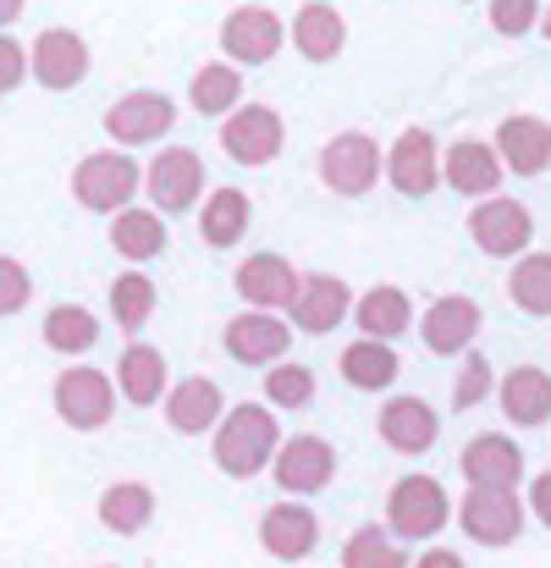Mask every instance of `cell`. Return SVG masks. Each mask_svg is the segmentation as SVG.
Segmentation results:
<instances>
[{"label":"cell","mask_w":551,"mask_h":568,"mask_svg":"<svg viewBox=\"0 0 551 568\" xmlns=\"http://www.w3.org/2000/svg\"><path fill=\"white\" fill-rule=\"evenodd\" d=\"M282 447V425L265 403H237L221 414V425L210 430V453H215V469L232 475V480H259L271 469Z\"/></svg>","instance_id":"1"},{"label":"cell","mask_w":551,"mask_h":568,"mask_svg":"<svg viewBox=\"0 0 551 568\" xmlns=\"http://www.w3.org/2000/svg\"><path fill=\"white\" fill-rule=\"evenodd\" d=\"M452 525V497L436 475H402L386 497V536L391 541H436Z\"/></svg>","instance_id":"2"},{"label":"cell","mask_w":551,"mask_h":568,"mask_svg":"<svg viewBox=\"0 0 551 568\" xmlns=\"http://www.w3.org/2000/svg\"><path fill=\"white\" fill-rule=\"evenodd\" d=\"M144 189V166L127 150H94L72 166V199L94 215H116L133 204V193Z\"/></svg>","instance_id":"3"},{"label":"cell","mask_w":551,"mask_h":568,"mask_svg":"<svg viewBox=\"0 0 551 568\" xmlns=\"http://www.w3.org/2000/svg\"><path fill=\"white\" fill-rule=\"evenodd\" d=\"M469 237L480 254L491 260H519L530 254V237H535V215L524 199H508V193H491L469 210Z\"/></svg>","instance_id":"4"},{"label":"cell","mask_w":551,"mask_h":568,"mask_svg":"<svg viewBox=\"0 0 551 568\" xmlns=\"http://www.w3.org/2000/svg\"><path fill=\"white\" fill-rule=\"evenodd\" d=\"M282 144H287V122H282L276 105H254L248 100V105L221 116V150L237 166H271L282 155Z\"/></svg>","instance_id":"5"},{"label":"cell","mask_w":551,"mask_h":568,"mask_svg":"<svg viewBox=\"0 0 551 568\" xmlns=\"http://www.w3.org/2000/svg\"><path fill=\"white\" fill-rule=\"evenodd\" d=\"M50 403H55L61 425H72V430H105L111 414H116V386H111L105 371H94V365H72V371L55 376Z\"/></svg>","instance_id":"6"},{"label":"cell","mask_w":551,"mask_h":568,"mask_svg":"<svg viewBox=\"0 0 551 568\" xmlns=\"http://www.w3.org/2000/svg\"><path fill=\"white\" fill-rule=\"evenodd\" d=\"M271 475H276L282 497H315V491H326L337 480V447L326 436H315V430L287 436L276 447V458H271Z\"/></svg>","instance_id":"7"},{"label":"cell","mask_w":551,"mask_h":568,"mask_svg":"<svg viewBox=\"0 0 551 568\" xmlns=\"http://www.w3.org/2000/svg\"><path fill=\"white\" fill-rule=\"evenodd\" d=\"M524 497L519 491H486V486H469L463 503H458V525L469 541L480 547H513L524 536Z\"/></svg>","instance_id":"8"},{"label":"cell","mask_w":551,"mask_h":568,"mask_svg":"<svg viewBox=\"0 0 551 568\" xmlns=\"http://www.w3.org/2000/svg\"><path fill=\"white\" fill-rule=\"evenodd\" d=\"M282 39H287V22L271 6H237L221 22V55H226V67H265V61H276Z\"/></svg>","instance_id":"9"},{"label":"cell","mask_w":551,"mask_h":568,"mask_svg":"<svg viewBox=\"0 0 551 568\" xmlns=\"http://www.w3.org/2000/svg\"><path fill=\"white\" fill-rule=\"evenodd\" d=\"M198 189H204V161H198V150H187V144H172V150H161L150 166H144V189L155 204V215H183L198 204Z\"/></svg>","instance_id":"10"},{"label":"cell","mask_w":551,"mask_h":568,"mask_svg":"<svg viewBox=\"0 0 551 568\" xmlns=\"http://www.w3.org/2000/svg\"><path fill=\"white\" fill-rule=\"evenodd\" d=\"M375 178H380V144L359 133V128H348V133H337L326 150H320V183L331 193H343V199H365L375 189Z\"/></svg>","instance_id":"11"},{"label":"cell","mask_w":551,"mask_h":568,"mask_svg":"<svg viewBox=\"0 0 551 568\" xmlns=\"http://www.w3.org/2000/svg\"><path fill=\"white\" fill-rule=\"evenodd\" d=\"M177 128V100L161 89H133L105 111V133L111 144H155Z\"/></svg>","instance_id":"12"},{"label":"cell","mask_w":551,"mask_h":568,"mask_svg":"<svg viewBox=\"0 0 551 568\" xmlns=\"http://www.w3.org/2000/svg\"><path fill=\"white\" fill-rule=\"evenodd\" d=\"M348 310H354V287H348L343 276H331V271H304V276H298V293H293V304H287L293 326L309 332V337L337 332V326L348 321Z\"/></svg>","instance_id":"13"},{"label":"cell","mask_w":551,"mask_h":568,"mask_svg":"<svg viewBox=\"0 0 551 568\" xmlns=\"http://www.w3.org/2000/svg\"><path fill=\"white\" fill-rule=\"evenodd\" d=\"M28 78H39L50 94H67L89 78V44L72 28H44L28 44Z\"/></svg>","instance_id":"14"},{"label":"cell","mask_w":551,"mask_h":568,"mask_svg":"<svg viewBox=\"0 0 551 568\" xmlns=\"http://www.w3.org/2000/svg\"><path fill=\"white\" fill-rule=\"evenodd\" d=\"M458 464H463V480L469 486H486V491H519V480H524V447L513 436H502V430L469 436V447L458 453Z\"/></svg>","instance_id":"15"},{"label":"cell","mask_w":551,"mask_h":568,"mask_svg":"<svg viewBox=\"0 0 551 568\" xmlns=\"http://www.w3.org/2000/svg\"><path fill=\"white\" fill-rule=\"evenodd\" d=\"M298 276H304V271H298L293 260H282V254L259 248V254H248V260L232 271V287H237V298H243V304H254V310L276 315V310H287V304H293Z\"/></svg>","instance_id":"16"},{"label":"cell","mask_w":551,"mask_h":568,"mask_svg":"<svg viewBox=\"0 0 551 568\" xmlns=\"http://www.w3.org/2000/svg\"><path fill=\"white\" fill-rule=\"evenodd\" d=\"M221 348H226L237 365H259V371H271V365L287 359V348H293V326L276 321V315H265V310H248V315L226 321Z\"/></svg>","instance_id":"17"},{"label":"cell","mask_w":551,"mask_h":568,"mask_svg":"<svg viewBox=\"0 0 551 568\" xmlns=\"http://www.w3.org/2000/svg\"><path fill=\"white\" fill-rule=\"evenodd\" d=\"M419 337H425V348L441 354V359L469 354L475 337H480V304L463 298V293H441V298L419 315Z\"/></svg>","instance_id":"18"},{"label":"cell","mask_w":551,"mask_h":568,"mask_svg":"<svg viewBox=\"0 0 551 568\" xmlns=\"http://www.w3.org/2000/svg\"><path fill=\"white\" fill-rule=\"evenodd\" d=\"M380 172L391 178L397 193L425 199V193H436V183H441V150H436V139L425 128H402L397 144H391V155L380 161Z\"/></svg>","instance_id":"19"},{"label":"cell","mask_w":551,"mask_h":568,"mask_svg":"<svg viewBox=\"0 0 551 568\" xmlns=\"http://www.w3.org/2000/svg\"><path fill=\"white\" fill-rule=\"evenodd\" d=\"M259 547H265L276 564H304V558H315V547H320V519H315V508H304V503H276V508H265V519H259Z\"/></svg>","instance_id":"20"},{"label":"cell","mask_w":551,"mask_h":568,"mask_svg":"<svg viewBox=\"0 0 551 568\" xmlns=\"http://www.w3.org/2000/svg\"><path fill=\"white\" fill-rule=\"evenodd\" d=\"M441 436V414L425 403V397H386L380 403V442L402 458H419L430 453Z\"/></svg>","instance_id":"21"},{"label":"cell","mask_w":551,"mask_h":568,"mask_svg":"<svg viewBox=\"0 0 551 568\" xmlns=\"http://www.w3.org/2000/svg\"><path fill=\"white\" fill-rule=\"evenodd\" d=\"M491 150L513 178H541L551 166V122L547 116H502Z\"/></svg>","instance_id":"22"},{"label":"cell","mask_w":551,"mask_h":568,"mask_svg":"<svg viewBox=\"0 0 551 568\" xmlns=\"http://www.w3.org/2000/svg\"><path fill=\"white\" fill-rule=\"evenodd\" d=\"M441 183L463 199H491L502 189V161L486 139H458L447 155H441Z\"/></svg>","instance_id":"23"},{"label":"cell","mask_w":551,"mask_h":568,"mask_svg":"<svg viewBox=\"0 0 551 568\" xmlns=\"http://www.w3.org/2000/svg\"><path fill=\"white\" fill-rule=\"evenodd\" d=\"M161 403H166V425L177 436H210L221 425V414H226V397H221V386L210 376H187L177 386H166Z\"/></svg>","instance_id":"24"},{"label":"cell","mask_w":551,"mask_h":568,"mask_svg":"<svg viewBox=\"0 0 551 568\" xmlns=\"http://www.w3.org/2000/svg\"><path fill=\"white\" fill-rule=\"evenodd\" d=\"M287 33H293V50L304 61H337L343 44H348V22H343V11L331 0H304L293 11V28Z\"/></svg>","instance_id":"25"},{"label":"cell","mask_w":551,"mask_h":568,"mask_svg":"<svg viewBox=\"0 0 551 568\" xmlns=\"http://www.w3.org/2000/svg\"><path fill=\"white\" fill-rule=\"evenodd\" d=\"M172 386V371H166V354L155 343H127L122 359H116V397H127L133 408H155Z\"/></svg>","instance_id":"26"},{"label":"cell","mask_w":551,"mask_h":568,"mask_svg":"<svg viewBox=\"0 0 551 568\" xmlns=\"http://www.w3.org/2000/svg\"><path fill=\"white\" fill-rule=\"evenodd\" d=\"M497 403H502L508 425H519V430L547 425L551 419V371H541V365L508 371V376L497 381Z\"/></svg>","instance_id":"27"},{"label":"cell","mask_w":551,"mask_h":568,"mask_svg":"<svg viewBox=\"0 0 551 568\" xmlns=\"http://www.w3.org/2000/svg\"><path fill=\"white\" fill-rule=\"evenodd\" d=\"M348 321L365 332L369 343H397V337L414 326V304H408L402 287H369V293L354 298Z\"/></svg>","instance_id":"28"},{"label":"cell","mask_w":551,"mask_h":568,"mask_svg":"<svg viewBox=\"0 0 551 568\" xmlns=\"http://www.w3.org/2000/svg\"><path fill=\"white\" fill-rule=\"evenodd\" d=\"M248 221H254V199H248L243 189H210L204 210H198V232H204L210 248H232V243H243Z\"/></svg>","instance_id":"29"},{"label":"cell","mask_w":551,"mask_h":568,"mask_svg":"<svg viewBox=\"0 0 551 568\" xmlns=\"http://www.w3.org/2000/svg\"><path fill=\"white\" fill-rule=\"evenodd\" d=\"M155 519V491L144 480H111L100 491V525L111 536H139Z\"/></svg>","instance_id":"30"},{"label":"cell","mask_w":551,"mask_h":568,"mask_svg":"<svg viewBox=\"0 0 551 568\" xmlns=\"http://www.w3.org/2000/svg\"><path fill=\"white\" fill-rule=\"evenodd\" d=\"M337 371H343L348 386H359V392H386L391 381L402 376V359H397V348H391V343H369V337H359V343H348V348H343Z\"/></svg>","instance_id":"31"},{"label":"cell","mask_w":551,"mask_h":568,"mask_svg":"<svg viewBox=\"0 0 551 568\" xmlns=\"http://www.w3.org/2000/svg\"><path fill=\"white\" fill-rule=\"evenodd\" d=\"M111 248L122 254V260H133V265H144V260H155V254H166V221L155 215V210H116V221H111Z\"/></svg>","instance_id":"32"},{"label":"cell","mask_w":551,"mask_h":568,"mask_svg":"<svg viewBox=\"0 0 551 568\" xmlns=\"http://www.w3.org/2000/svg\"><path fill=\"white\" fill-rule=\"evenodd\" d=\"M187 105H193L198 116H226V111H237V105H243V72L226 67V61H204V67L193 72V83H187Z\"/></svg>","instance_id":"33"},{"label":"cell","mask_w":551,"mask_h":568,"mask_svg":"<svg viewBox=\"0 0 551 568\" xmlns=\"http://www.w3.org/2000/svg\"><path fill=\"white\" fill-rule=\"evenodd\" d=\"M94 343H100L94 310H83V304H55V310L44 315V348H50V354L78 359V354H89Z\"/></svg>","instance_id":"34"},{"label":"cell","mask_w":551,"mask_h":568,"mask_svg":"<svg viewBox=\"0 0 551 568\" xmlns=\"http://www.w3.org/2000/svg\"><path fill=\"white\" fill-rule=\"evenodd\" d=\"M508 298L524 315H551V254H519L508 276Z\"/></svg>","instance_id":"35"},{"label":"cell","mask_w":551,"mask_h":568,"mask_svg":"<svg viewBox=\"0 0 551 568\" xmlns=\"http://www.w3.org/2000/svg\"><path fill=\"white\" fill-rule=\"evenodd\" d=\"M150 315H155V282H150L144 271H122V276L111 282V321H116L122 332H139Z\"/></svg>","instance_id":"36"},{"label":"cell","mask_w":551,"mask_h":568,"mask_svg":"<svg viewBox=\"0 0 551 568\" xmlns=\"http://www.w3.org/2000/svg\"><path fill=\"white\" fill-rule=\"evenodd\" d=\"M343 568H408L402 541H391L380 525H359L348 541H343Z\"/></svg>","instance_id":"37"},{"label":"cell","mask_w":551,"mask_h":568,"mask_svg":"<svg viewBox=\"0 0 551 568\" xmlns=\"http://www.w3.org/2000/svg\"><path fill=\"white\" fill-rule=\"evenodd\" d=\"M265 403L271 408H309L315 403V371L309 365H271L265 371Z\"/></svg>","instance_id":"38"},{"label":"cell","mask_w":551,"mask_h":568,"mask_svg":"<svg viewBox=\"0 0 551 568\" xmlns=\"http://www.w3.org/2000/svg\"><path fill=\"white\" fill-rule=\"evenodd\" d=\"M497 392V371H491V359L486 354H463V365H458V376H452V408L463 414V408H480L486 397Z\"/></svg>","instance_id":"39"},{"label":"cell","mask_w":551,"mask_h":568,"mask_svg":"<svg viewBox=\"0 0 551 568\" xmlns=\"http://www.w3.org/2000/svg\"><path fill=\"white\" fill-rule=\"evenodd\" d=\"M541 11H547L541 0H491V28L502 39H524L541 28Z\"/></svg>","instance_id":"40"},{"label":"cell","mask_w":551,"mask_h":568,"mask_svg":"<svg viewBox=\"0 0 551 568\" xmlns=\"http://www.w3.org/2000/svg\"><path fill=\"white\" fill-rule=\"evenodd\" d=\"M28 298H33V276H28V265L11 260V254H0V315H17Z\"/></svg>","instance_id":"41"},{"label":"cell","mask_w":551,"mask_h":568,"mask_svg":"<svg viewBox=\"0 0 551 568\" xmlns=\"http://www.w3.org/2000/svg\"><path fill=\"white\" fill-rule=\"evenodd\" d=\"M22 78H28V50H22L17 39H6V33H0V94L22 89Z\"/></svg>","instance_id":"42"},{"label":"cell","mask_w":551,"mask_h":568,"mask_svg":"<svg viewBox=\"0 0 551 568\" xmlns=\"http://www.w3.org/2000/svg\"><path fill=\"white\" fill-rule=\"evenodd\" d=\"M524 514H535V519H541V525H547V530H551V469H547V475H535V480H530V497H524Z\"/></svg>","instance_id":"43"},{"label":"cell","mask_w":551,"mask_h":568,"mask_svg":"<svg viewBox=\"0 0 551 568\" xmlns=\"http://www.w3.org/2000/svg\"><path fill=\"white\" fill-rule=\"evenodd\" d=\"M408 568H469V564H463L452 547H425V552H419V564H408Z\"/></svg>","instance_id":"44"},{"label":"cell","mask_w":551,"mask_h":568,"mask_svg":"<svg viewBox=\"0 0 551 568\" xmlns=\"http://www.w3.org/2000/svg\"><path fill=\"white\" fill-rule=\"evenodd\" d=\"M22 6H28V0H0V28H11V22L22 17Z\"/></svg>","instance_id":"45"},{"label":"cell","mask_w":551,"mask_h":568,"mask_svg":"<svg viewBox=\"0 0 551 568\" xmlns=\"http://www.w3.org/2000/svg\"><path fill=\"white\" fill-rule=\"evenodd\" d=\"M541 28H547V39H551V11H541Z\"/></svg>","instance_id":"46"},{"label":"cell","mask_w":551,"mask_h":568,"mask_svg":"<svg viewBox=\"0 0 551 568\" xmlns=\"http://www.w3.org/2000/svg\"><path fill=\"white\" fill-rule=\"evenodd\" d=\"M100 568H111V564H100Z\"/></svg>","instance_id":"47"}]
</instances>
